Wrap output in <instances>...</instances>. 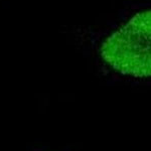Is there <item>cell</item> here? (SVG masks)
<instances>
[{
    "label": "cell",
    "instance_id": "6da1fadb",
    "mask_svg": "<svg viewBox=\"0 0 151 151\" xmlns=\"http://www.w3.org/2000/svg\"><path fill=\"white\" fill-rule=\"evenodd\" d=\"M100 53L121 74L151 77V10L137 13L107 37Z\"/></svg>",
    "mask_w": 151,
    "mask_h": 151
}]
</instances>
